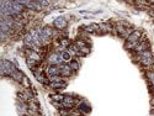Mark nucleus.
<instances>
[{
	"instance_id": "f257e3e1",
	"label": "nucleus",
	"mask_w": 154,
	"mask_h": 116,
	"mask_svg": "<svg viewBox=\"0 0 154 116\" xmlns=\"http://www.w3.org/2000/svg\"><path fill=\"white\" fill-rule=\"evenodd\" d=\"M0 69H2L3 75H10V77L17 71L14 64L6 59H2V62H0Z\"/></svg>"
},
{
	"instance_id": "f03ea898",
	"label": "nucleus",
	"mask_w": 154,
	"mask_h": 116,
	"mask_svg": "<svg viewBox=\"0 0 154 116\" xmlns=\"http://www.w3.org/2000/svg\"><path fill=\"white\" fill-rule=\"evenodd\" d=\"M139 61L140 63L143 64V66H152L153 64V57H152V53L149 52V51H144V52L139 53Z\"/></svg>"
},
{
	"instance_id": "7ed1b4c3",
	"label": "nucleus",
	"mask_w": 154,
	"mask_h": 116,
	"mask_svg": "<svg viewBox=\"0 0 154 116\" xmlns=\"http://www.w3.org/2000/svg\"><path fill=\"white\" fill-rule=\"evenodd\" d=\"M140 36H142L140 31H133L130 36H128L127 42L133 43V45H138V42H139V40H140Z\"/></svg>"
},
{
	"instance_id": "20e7f679",
	"label": "nucleus",
	"mask_w": 154,
	"mask_h": 116,
	"mask_svg": "<svg viewBox=\"0 0 154 116\" xmlns=\"http://www.w3.org/2000/svg\"><path fill=\"white\" fill-rule=\"evenodd\" d=\"M76 102V100L72 96H64V100L62 101V106L63 108H67V109H70L72 106H74V104Z\"/></svg>"
},
{
	"instance_id": "39448f33",
	"label": "nucleus",
	"mask_w": 154,
	"mask_h": 116,
	"mask_svg": "<svg viewBox=\"0 0 154 116\" xmlns=\"http://www.w3.org/2000/svg\"><path fill=\"white\" fill-rule=\"evenodd\" d=\"M48 61H49V63L52 64V66H59L60 62L63 61V59H62V55L53 53V55H51V56H49Z\"/></svg>"
},
{
	"instance_id": "423d86ee",
	"label": "nucleus",
	"mask_w": 154,
	"mask_h": 116,
	"mask_svg": "<svg viewBox=\"0 0 154 116\" xmlns=\"http://www.w3.org/2000/svg\"><path fill=\"white\" fill-rule=\"evenodd\" d=\"M38 33H40V37L41 40H47V38H49L51 36H52V30H51L49 27H43L41 30H38Z\"/></svg>"
},
{
	"instance_id": "0eeeda50",
	"label": "nucleus",
	"mask_w": 154,
	"mask_h": 116,
	"mask_svg": "<svg viewBox=\"0 0 154 116\" xmlns=\"http://www.w3.org/2000/svg\"><path fill=\"white\" fill-rule=\"evenodd\" d=\"M148 47H149V45H148V42L146 41V40H143V41H140V42H138V45L136 46V51L138 53H142V52H144V51H148Z\"/></svg>"
},
{
	"instance_id": "6e6552de",
	"label": "nucleus",
	"mask_w": 154,
	"mask_h": 116,
	"mask_svg": "<svg viewBox=\"0 0 154 116\" xmlns=\"http://www.w3.org/2000/svg\"><path fill=\"white\" fill-rule=\"evenodd\" d=\"M47 73H48V77H57V75H59L60 74L59 66H51V67H48Z\"/></svg>"
},
{
	"instance_id": "1a4fd4ad",
	"label": "nucleus",
	"mask_w": 154,
	"mask_h": 116,
	"mask_svg": "<svg viewBox=\"0 0 154 116\" xmlns=\"http://www.w3.org/2000/svg\"><path fill=\"white\" fill-rule=\"evenodd\" d=\"M54 26H56L57 29H59V30L64 29V27L67 26V20L64 19V17H58V19H56V20H54Z\"/></svg>"
},
{
	"instance_id": "9d476101",
	"label": "nucleus",
	"mask_w": 154,
	"mask_h": 116,
	"mask_svg": "<svg viewBox=\"0 0 154 116\" xmlns=\"http://www.w3.org/2000/svg\"><path fill=\"white\" fill-rule=\"evenodd\" d=\"M59 69H60V74L62 75H66V77L70 75V73H72V68L69 66H67V64H60Z\"/></svg>"
},
{
	"instance_id": "9b49d317",
	"label": "nucleus",
	"mask_w": 154,
	"mask_h": 116,
	"mask_svg": "<svg viewBox=\"0 0 154 116\" xmlns=\"http://www.w3.org/2000/svg\"><path fill=\"white\" fill-rule=\"evenodd\" d=\"M11 78H12V79H15L16 82H20V83H21V82L23 80V78H25V75H23V73H21L20 71H16L14 74L11 75Z\"/></svg>"
},
{
	"instance_id": "f8f14e48",
	"label": "nucleus",
	"mask_w": 154,
	"mask_h": 116,
	"mask_svg": "<svg viewBox=\"0 0 154 116\" xmlns=\"http://www.w3.org/2000/svg\"><path fill=\"white\" fill-rule=\"evenodd\" d=\"M35 75H36L37 80H40V82H41V83H43V84H47V79L45 78L43 73H41V72H36V71H35Z\"/></svg>"
},
{
	"instance_id": "ddd939ff",
	"label": "nucleus",
	"mask_w": 154,
	"mask_h": 116,
	"mask_svg": "<svg viewBox=\"0 0 154 116\" xmlns=\"http://www.w3.org/2000/svg\"><path fill=\"white\" fill-rule=\"evenodd\" d=\"M99 31H101V32H110L111 31V27H110V25H107V24H101V25H99Z\"/></svg>"
},
{
	"instance_id": "4468645a",
	"label": "nucleus",
	"mask_w": 154,
	"mask_h": 116,
	"mask_svg": "<svg viewBox=\"0 0 154 116\" xmlns=\"http://www.w3.org/2000/svg\"><path fill=\"white\" fill-rule=\"evenodd\" d=\"M66 82H63V80H60V82H56V83H51V86L52 88H54V89H60V88H66Z\"/></svg>"
},
{
	"instance_id": "2eb2a0df",
	"label": "nucleus",
	"mask_w": 154,
	"mask_h": 116,
	"mask_svg": "<svg viewBox=\"0 0 154 116\" xmlns=\"http://www.w3.org/2000/svg\"><path fill=\"white\" fill-rule=\"evenodd\" d=\"M69 67L72 68V71H78L79 69V63L76 62V61H70Z\"/></svg>"
},
{
	"instance_id": "dca6fc26",
	"label": "nucleus",
	"mask_w": 154,
	"mask_h": 116,
	"mask_svg": "<svg viewBox=\"0 0 154 116\" xmlns=\"http://www.w3.org/2000/svg\"><path fill=\"white\" fill-rule=\"evenodd\" d=\"M69 45H70V41L68 40V38H63V40H60V47L62 48L69 47Z\"/></svg>"
},
{
	"instance_id": "f3484780",
	"label": "nucleus",
	"mask_w": 154,
	"mask_h": 116,
	"mask_svg": "<svg viewBox=\"0 0 154 116\" xmlns=\"http://www.w3.org/2000/svg\"><path fill=\"white\" fill-rule=\"evenodd\" d=\"M79 109L82 111H84V112H89V111H90V106H89L88 104H84V102L79 105Z\"/></svg>"
},
{
	"instance_id": "a211bd4d",
	"label": "nucleus",
	"mask_w": 154,
	"mask_h": 116,
	"mask_svg": "<svg viewBox=\"0 0 154 116\" xmlns=\"http://www.w3.org/2000/svg\"><path fill=\"white\" fill-rule=\"evenodd\" d=\"M147 77H148V79H149L152 86L154 88V72H148L147 73Z\"/></svg>"
},
{
	"instance_id": "6ab92c4d",
	"label": "nucleus",
	"mask_w": 154,
	"mask_h": 116,
	"mask_svg": "<svg viewBox=\"0 0 154 116\" xmlns=\"http://www.w3.org/2000/svg\"><path fill=\"white\" fill-rule=\"evenodd\" d=\"M62 59L63 61H70V53L68 52V51H64V52L62 53Z\"/></svg>"
},
{
	"instance_id": "aec40b11",
	"label": "nucleus",
	"mask_w": 154,
	"mask_h": 116,
	"mask_svg": "<svg viewBox=\"0 0 154 116\" xmlns=\"http://www.w3.org/2000/svg\"><path fill=\"white\" fill-rule=\"evenodd\" d=\"M52 99L56 100V101H60L62 102L64 100V96L63 95H52Z\"/></svg>"
},
{
	"instance_id": "412c9836",
	"label": "nucleus",
	"mask_w": 154,
	"mask_h": 116,
	"mask_svg": "<svg viewBox=\"0 0 154 116\" xmlns=\"http://www.w3.org/2000/svg\"><path fill=\"white\" fill-rule=\"evenodd\" d=\"M150 102H152V105H153V106H154V98H153V99H152V101H150Z\"/></svg>"
}]
</instances>
